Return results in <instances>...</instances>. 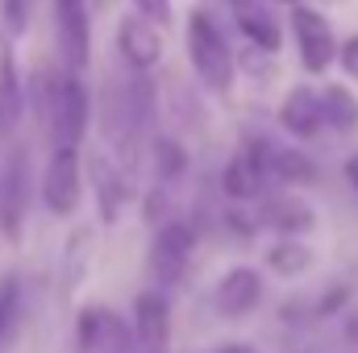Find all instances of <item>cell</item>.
Here are the masks:
<instances>
[{
    "instance_id": "cell-14",
    "label": "cell",
    "mask_w": 358,
    "mask_h": 353,
    "mask_svg": "<svg viewBox=\"0 0 358 353\" xmlns=\"http://www.w3.org/2000/svg\"><path fill=\"white\" fill-rule=\"evenodd\" d=\"M221 187H225V195H229V200H255V195H263L267 175H263L259 150H242V154H238V158L225 167Z\"/></svg>"
},
{
    "instance_id": "cell-15",
    "label": "cell",
    "mask_w": 358,
    "mask_h": 353,
    "mask_svg": "<svg viewBox=\"0 0 358 353\" xmlns=\"http://www.w3.org/2000/svg\"><path fill=\"white\" fill-rule=\"evenodd\" d=\"M259 163H263V175L279 179V183H308V179H317V167L292 146H263Z\"/></svg>"
},
{
    "instance_id": "cell-16",
    "label": "cell",
    "mask_w": 358,
    "mask_h": 353,
    "mask_svg": "<svg viewBox=\"0 0 358 353\" xmlns=\"http://www.w3.org/2000/svg\"><path fill=\"white\" fill-rule=\"evenodd\" d=\"M21 121V71L13 50L0 42V137H8Z\"/></svg>"
},
{
    "instance_id": "cell-12",
    "label": "cell",
    "mask_w": 358,
    "mask_h": 353,
    "mask_svg": "<svg viewBox=\"0 0 358 353\" xmlns=\"http://www.w3.org/2000/svg\"><path fill=\"white\" fill-rule=\"evenodd\" d=\"M88 171H92V183H96L100 220H104V225H113V220L121 216L125 200H129V179H125V171H121V167H117L108 154H92Z\"/></svg>"
},
{
    "instance_id": "cell-30",
    "label": "cell",
    "mask_w": 358,
    "mask_h": 353,
    "mask_svg": "<svg viewBox=\"0 0 358 353\" xmlns=\"http://www.w3.org/2000/svg\"><path fill=\"white\" fill-rule=\"evenodd\" d=\"M287 4H300V0H287Z\"/></svg>"
},
{
    "instance_id": "cell-9",
    "label": "cell",
    "mask_w": 358,
    "mask_h": 353,
    "mask_svg": "<svg viewBox=\"0 0 358 353\" xmlns=\"http://www.w3.org/2000/svg\"><path fill=\"white\" fill-rule=\"evenodd\" d=\"M117 50H121V59L134 71H150L163 59V33H159L155 21H146L138 13L134 17H121V25H117Z\"/></svg>"
},
{
    "instance_id": "cell-22",
    "label": "cell",
    "mask_w": 358,
    "mask_h": 353,
    "mask_svg": "<svg viewBox=\"0 0 358 353\" xmlns=\"http://www.w3.org/2000/svg\"><path fill=\"white\" fill-rule=\"evenodd\" d=\"M0 4H4L8 33H25V25H29V0H0Z\"/></svg>"
},
{
    "instance_id": "cell-29",
    "label": "cell",
    "mask_w": 358,
    "mask_h": 353,
    "mask_svg": "<svg viewBox=\"0 0 358 353\" xmlns=\"http://www.w3.org/2000/svg\"><path fill=\"white\" fill-rule=\"evenodd\" d=\"M225 4H229V8H242V4H246V0H225Z\"/></svg>"
},
{
    "instance_id": "cell-5",
    "label": "cell",
    "mask_w": 358,
    "mask_h": 353,
    "mask_svg": "<svg viewBox=\"0 0 358 353\" xmlns=\"http://www.w3.org/2000/svg\"><path fill=\"white\" fill-rule=\"evenodd\" d=\"M55 29L67 75H80L92 59V17L84 0H55Z\"/></svg>"
},
{
    "instance_id": "cell-27",
    "label": "cell",
    "mask_w": 358,
    "mask_h": 353,
    "mask_svg": "<svg viewBox=\"0 0 358 353\" xmlns=\"http://www.w3.org/2000/svg\"><path fill=\"white\" fill-rule=\"evenodd\" d=\"M346 337H350V341L358 345V308L350 312V316H346Z\"/></svg>"
},
{
    "instance_id": "cell-4",
    "label": "cell",
    "mask_w": 358,
    "mask_h": 353,
    "mask_svg": "<svg viewBox=\"0 0 358 353\" xmlns=\"http://www.w3.org/2000/svg\"><path fill=\"white\" fill-rule=\"evenodd\" d=\"M84 195V171H80V150H55L42 175V200L55 216H71Z\"/></svg>"
},
{
    "instance_id": "cell-28",
    "label": "cell",
    "mask_w": 358,
    "mask_h": 353,
    "mask_svg": "<svg viewBox=\"0 0 358 353\" xmlns=\"http://www.w3.org/2000/svg\"><path fill=\"white\" fill-rule=\"evenodd\" d=\"M346 179L358 187V158H350V163H346Z\"/></svg>"
},
{
    "instance_id": "cell-8",
    "label": "cell",
    "mask_w": 358,
    "mask_h": 353,
    "mask_svg": "<svg viewBox=\"0 0 358 353\" xmlns=\"http://www.w3.org/2000/svg\"><path fill=\"white\" fill-rule=\"evenodd\" d=\"M134 345L138 353H167L171 345V303L163 291H142L134 299Z\"/></svg>"
},
{
    "instance_id": "cell-2",
    "label": "cell",
    "mask_w": 358,
    "mask_h": 353,
    "mask_svg": "<svg viewBox=\"0 0 358 353\" xmlns=\"http://www.w3.org/2000/svg\"><path fill=\"white\" fill-rule=\"evenodd\" d=\"M88 117H92V96L84 88L80 75H63L55 100H50V137H55V150H80L84 133H88Z\"/></svg>"
},
{
    "instance_id": "cell-11",
    "label": "cell",
    "mask_w": 358,
    "mask_h": 353,
    "mask_svg": "<svg viewBox=\"0 0 358 353\" xmlns=\"http://www.w3.org/2000/svg\"><path fill=\"white\" fill-rule=\"evenodd\" d=\"M213 303H217V312L229 316V320L255 312V308L263 303V274H259L255 266H234V270H225L221 283H217Z\"/></svg>"
},
{
    "instance_id": "cell-6",
    "label": "cell",
    "mask_w": 358,
    "mask_h": 353,
    "mask_svg": "<svg viewBox=\"0 0 358 353\" xmlns=\"http://www.w3.org/2000/svg\"><path fill=\"white\" fill-rule=\"evenodd\" d=\"M292 29H296L300 63H304L313 75H321V71L334 63V54H338V38H334L329 21H325L317 8H308V4H296V8H292Z\"/></svg>"
},
{
    "instance_id": "cell-17",
    "label": "cell",
    "mask_w": 358,
    "mask_h": 353,
    "mask_svg": "<svg viewBox=\"0 0 358 353\" xmlns=\"http://www.w3.org/2000/svg\"><path fill=\"white\" fill-rule=\"evenodd\" d=\"M238 25H242V33H246V38H250V42H255V46H259L263 54H275V50L283 46L279 21L271 17L263 4H250V0H246V4L238 8Z\"/></svg>"
},
{
    "instance_id": "cell-24",
    "label": "cell",
    "mask_w": 358,
    "mask_h": 353,
    "mask_svg": "<svg viewBox=\"0 0 358 353\" xmlns=\"http://www.w3.org/2000/svg\"><path fill=\"white\" fill-rule=\"evenodd\" d=\"M138 4V17L155 21V25H167L171 21V0H134Z\"/></svg>"
},
{
    "instance_id": "cell-7",
    "label": "cell",
    "mask_w": 358,
    "mask_h": 353,
    "mask_svg": "<svg viewBox=\"0 0 358 353\" xmlns=\"http://www.w3.org/2000/svg\"><path fill=\"white\" fill-rule=\"evenodd\" d=\"M192 250H196V229L187 220H167L155 233V246H150V270H155V278L159 283H179L187 262H192Z\"/></svg>"
},
{
    "instance_id": "cell-1",
    "label": "cell",
    "mask_w": 358,
    "mask_h": 353,
    "mask_svg": "<svg viewBox=\"0 0 358 353\" xmlns=\"http://www.w3.org/2000/svg\"><path fill=\"white\" fill-rule=\"evenodd\" d=\"M187 59H192V71L200 75L204 88H213L217 96H229L234 88V50L221 33V25L196 8L187 17Z\"/></svg>"
},
{
    "instance_id": "cell-26",
    "label": "cell",
    "mask_w": 358,
    "mask_h": 353,
    "mask_svg": "<svg viewBox=\"0 0 358 353\" xmlns=\"http://www.w3.org/2000/svg\"><path fill=\"white\" fill-rule=\"evenodd\" d=\"M217 353H263L259 345H250V341H229V345H221Z\"/></svg>"
},
{
    "instance_id": "cell-31",
    "label": "cell",
    "mask_w": 358,
    "mask_h": 353,
    "mask_svg": "<svg viewBox=\"0 0 358 353\" xmlns=\"http://www.w3.org/2000/svg\"><path fill=\"white\" fill-rule=\"evenodd\" d=\"M96 4H104V0H96Z\"/></svg>"
},
{
    "instance_id": "cell-19",
    "label": "cell",
    "mask_w": 358,
    "mask_h": 353,
    "mask_svg": "<svg viewBox=\"0 0 358 353\" xmlns=\"http://www.w3.org/2000/svg\"><path fill=\"white\" fill-rule=\"evenodd\" d=\"M321 121L334 125L338 133H355L358 129V96L342 84L321 91Z\"/></svg>"
},
{
    "instance_id": "cell-21",
    "label": "cell",
    "mask_w": 358,
    "mask_h": 353,
    "mask_svg": "<svg viewBox=\"0 0 358 353\" xmlns=\"http://www.w3.org/2000/svg\"><path fill=\"white\" fill-rule=\"evenodd\" d=\"M155 167H159V179L163 183H176L183 171H187V158L176 142H155Z\"/></svg>"
},
{
    "instance_id": "cell-18",
    "label": "cell",
    "mask_w": 358,
    "mask_h": 353,
    "mask_svg": "<svg viewBox=\"0 0 358 353\" xmlns=\"http://www.w3.org/2000/svg\"><path fill=\"white\" fill-rule=\"evenodd\" d=\"M263 225L279 229V233H308L317 225V216H313L308 204H300L292 195H279V200H271L267 208H263Z\"/></svg>"
},
{
    "instance_id": "cell-20",
    "label": "cell",
    "mask_w": 358,
    "mask_h": 353,
    "mask_svg": "<svg viewBox=\"0 0 358 353\" xmlns=\"http://www.w3.org/2000/svg\"><path fill=\"white\" fill-rule=\"evenodd\" d=\"M267 266L283 278H296V274H304L313 266V250L304 241H275L267 250Z\"/></svg>"
},
{
    "instance_id": "cell-25",
    "label": "cell",
    "mask_w": 358,
    "mask_h": 353,
    "mask_svg": "<svg viewBox=\"0 0 358 353\" xmlns=\"http://www.w3.org/2000/svg\"><path fill=\"white\" fill-rule=\"evenodd\" d=\"M17 308V278H0V337L8 329V316Z\"/></svg>"
},
{
    "instance_id": "cell-3",
    "label": "cell",
    "mask_w": 358,
    "mask_h": 353,
    "mask_svg": "<svg viewBox=\"0 0 358 353\" xmlns=\"http://www.w3.org/2000/svg\"><path fill=\"white\" fill-rule=\"evenodd\" d=\"M76 345L84 353H138L129 324L108 308H84L76 320Z\"/></svg>"
},
{
    "instance_id": "cell-13",
    "label": "cell",
    "mask_w": 358,
    "mask_h": 353,
    "mask_svg": "<svg viewBox=\"0 0 358 353\" xmlns=\"http://www.w3.org/2000/svg\"><path fill=\"white\" fill-rule=\"evenodd\" d=\"M279 125L296 137V142H308V137H317L321 133V96L313 88H292L283 96V104H279Z\"/></svg>"
},
{
    "instance_id": "cell-10",
    "label": "cell",
    "mask_w": 358,
    "mask_h": 353,
    "mask_svg": "<svg viewBox=\"0 0 358 353\" xmlns=\"http://www.w3.org/2000/svg\"><path fill=\"white\" fill-rule=\"evenodd\" d=\"M25 191H29V154L17 146L0 171V229L8 237L21 233V220H25Z\"/></svg>"
},
{
    "instance_id": "cell-23",
    "label": "cell",
    "mask_w": 358,
    "mask_h": 353,
    "mask_svg": "<svg viewBox=\"0 0 358 353\" xmlns=\"http://www.w3.org/2000/svg\"><path fill=\"white\" fill-rule=\"evenodd\" d=\"M334 59L342 63V71H346V75L358 84V33H350V38L338 46V54H334Z\"/></svg>"
}]
</instances>
